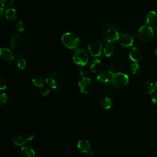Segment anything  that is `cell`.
Listing matches in <instances>:
<instances>
[{"mask_svg":"<svg viewBox=\"0 0 157 157\" xmlns=\"http://www.w3.org/2000/svg\"><path fill=\"white\" fill-rule=\"evenodd\" d=\"M3 13H4V9H3L2 7H1V9H0V17H1V18H2Z\"/></svg>","mask_w":157,"mask_h":157,"instance_id":"obj_33","label":"cell"},{"mask_svg":"<svg viewBox=\"0 0 157 157\" xmlns=\"http://www.w3.org/2000/svg\"><path fill=\"white\" fill-rule=\"evenodd\" d=\"M156 19V13L155 11L151 10L149 12L147 15L146 22L148 24H151L155 22Z\"/></svg>","mask_w":157,"mask_h":157,"instance_id":"obj_23","label":"cell"},{"mask_svg":"<svg viewBox=\"0 0 157 157\" xmlns=\"http://www.w3.org/2000/svg\"><path fill=\"white\" fill-rule=\"evenodd\" d=\"M8 98L7 94L5 93H1V96H0V104L1 105H3L6 104Z\"/></svg>","mask_w":157,"mask_h":157,"instance_id":"obj_30","label":"cell"},{"mask_svg":"<svg viewBox=\"0 0 157 157\" xmlns=\"http://www.w3.org/2000/svg\"><path fill=\"white\" fill-rule=\"evenodd\" d=\"M102 67V64L101 62L99 59H93L90 65V67L91 71L93 72H98V71H100Z\"/></svg>","mask_w":157,"mask_h":157,"instance_id":"obj_18","label":"cell"},{"mask_svg":"<svg viewBox=\"0 0 157 157\" xmlns=\"http://www.w3.org/2000/svg\"><path fill=\"white\" fill-rule=\"evenodd\" d=\"M155 54L157 55V48L155 50Z\"/></svg>","mask_w":157,"mask_h":157,"instance_id":"obj_37","label":"cell"},{"mask_svg":"<svg viewBox=\"0 0 157 157\" xmlns=\"http://www.w3.org/2000/svg\"><path fill=\"white\" fill-rule=\"evenodd\" d=\"M61 40L64 45L69 49L77 48L80 44L78 37L74 33L67 32L63 34Z\"/></svg>","mask_w":157,"mask_h":157,"instance_id":"obj_2","label":"cell"},{"mask_svg":"<svg viewBox=\"0 0 157 157\" xmlns=\"http://www.w3.org/2000/svg\"><path fill=\"white\" fill-rule=\"evenodd\" d=\"M80 91L83 93H88L91 91L93 87L92 80L88 77H82L78 82Z\"/></svg>","mask_w":157,"mask_h":157,"instance_id":"obj_8","label":"cell"},{"mask_svg":"<svg viewBox=\"0 0 157 157\" xmlns=\"http://www.w3.org/2000/svg\"><path fill=\"white\" fill-rule=\"evenodd\" d=\"M104 39L108 43H113L119 39V32L117 27L111 24H105L101 28Z\"/></svg>","mask_w":157,"mask_h":157,"instance_id":"obj_1","label":"cell"},{"mask_svg":"<svg viewBox=\"0 0 157 157\" xmlns=\"http://www.w3.org/2000/svg\"><path fill=\"white\" fill-rule=\"evenodd\" d=\"M141 89L142 91L146 94H152L156 89L155 85L152 82H145L142 83L141 86Z\"/></svg>","mask_w":157,"mask_h":157,"instance_id":"obj_15","label":"cell"},{"mask_svg":"<svg viewBox=\"0 0 157 157\" xmlns=\"http://www.w3.org/2000/svg\"><path fill=\"white\" fill-rule=\"evenodd\" d=\"M111 77L112 75L110 76V74L109 72L104 71L100 72L97 75L96 79L102 83H108L110 81Z\"/></svg>","mask_w":157,"mask_h":157,"instance_id":"obj_16","label":"cell"},{"mask_svg":"<svg viewBox=\"0 0 157 157\" xmlns=\"http://www.w3.org/2000/svg\"><path fill=\"white\" fill-rule=\"evenodd\" d=\"M114 91H115L114 86L112 85H105V86H104L102 90V94L107 95V96H110V95L113 94Z\"/></svg>","mask_w":157,"mask_h":157,"instance_id":"obj_22","label":"cell"},{"mask_svg":"<svg viewBox=\"0 0 157 157\" xmlns=\"http://www.w3.org/2000/svg\"><path fill=\"white\" fill-rule=\"evenodd\" d=\"M155 87H156V89L157 90V80H156V82L155 83Z\"/></svg>","mask_w":157,"mask_h":157,"instance_id":"obj_36","label":"cell"},{"mask_svg":"<svg viewBox=\"0 0 157 157\" xmlns=\"http://www.w3.org/2000/svg\"><path fill=\"white\" fill-rule=\"evenodd\" d=\"M151 94V102L153 104H156L157 103V90H155Z\"/></svg>","mask_w":157,"mask_h":157,"instance_id":"obj_32","label":"cell"},{"mask_svg":"<svg viewBox=\"0 0 157 157\" xmlns=\"http://www.w3.org/2000/svg\"><path fill=\"white\" fill-rule=\"evenodd\" d=\"M129 77L123 72H115L112 75L111 84L115 88H121L126 86L129 82Z\"/></svg>","mask_w":157,"mask_h":157,"instance_id":"obj_3","label":"cell"},{"mask_svg":"<svg viewBox=\"0 0 157 157\" xmlns=\"http://www.w3.org/2000/svg\"><path fill=\"white\" fill-rule=\"evenodd\" d=\"M155 36H156V38H157V27L156 28V29H155Z\"/></svg>","mask_w":157,"mask_h":157,"instance_id":"obj_35","label":"cell"},{"mask_svg":"<svg viewBox=\"0 0 157 157\" xmlns=\"http://www.w3.org/2000/svg\"><path fill=\"white\" fill-rule=\"evenodd\" d=\"M34 157H38V156H34Z\"/></svg>","mask_w":157,"mask_h":157,"instance_id":"obj_38","label":"cell"},{"mask_svg":"<svg viewBox=\"0 0 157 157\" xmlns=\"http://www.w3.org/2000/svg\"><path fill=\"white\" fill-rule=\"evenodd\" d=\"M118 40L120 45L124 47H131L134 42V39L132 36L128 33H124L121 34Z\"/></svg>","mask_w":157,"mask_h":157,"instance_id":"obj_9","label":"cell"},{"mask_svg":"<svg viewBox=\"0 0 157 157\" xmlns=\"http://www.w3.org/2000/svg\"><path fill=\"white\" fill-rule=\"evenodd\" d=\"M99 104L102 109H109L112 107V102L108 96H104L100 99Z\"/></svg>","mask_w":157,"mask_h":157,"instance_id":"obj_17","label":"cell"},{"mask_svg":"<svg viewBox=\"0 0 157 157\" xmlns=\"http://www.w3.org/2000/svg\"><path fill=\"white\" fill-rule=\"evenodd\" d=\"M15 0H1V4L2 7H8L13 4Z\"/></svg>","mask_w":157,"mask_h":157,"instance_id":"obj_27","label":"cell"},{"mask_svg":"<svg viewBox=\"0 0 157 157\" xmlns=\"http://www.w3.org/2000/svg\"><path fill=\"white\" fill-rule=\"evenodd\" d=\"M26 61L23 58H19L17 60L18 67L21 70H24L26 67Z\"/></svg>","mask_w":157,"mask_h":157,"instance_id":"obj_26","label":"cell"},{"mask_svg":"<svg viewBox=\"0 0 157 157\" xmlns=\"http://www.w3.org/2000/svg\"><path fill=\"white\" fill-rule=\"evenodd\" d=\"M21 35L18 33H15L13 35L10 40V47L12 48H15L19 45L21 41Z\"/></svg>","mask_w":157,"mask_h":157,"instance_id":"obj_20","label":"cell"},{"mask_svg":"<svg viewBox=\"0 0 157 157\" xmlns=\"http://www.w3.org/2000/svg\"><path fill=\"white\" fill-rule=\"evenodd\" d=\"M32 82L33 85L37 87L42 88L45 85L44 79L40 76H36L32 78Z\"/></svg>","mask_w":157,"mask_h":157,"instance_id":"obj_21","label":"cell"},{"mask_svg":"<svg viewBox=\"0 0 157 157\" xmlns=\"http://www.w3.org/2000/svg\"><path fill=\"white\" fill-rule=\"evenodd\" d=\"M142 56L143 55L142 51L137 47L132 48L129 52V58L134 63H137L140 61L142 59Z\"/></svg>","mask_w":157,"mask_h":157,"instance_id":"obj_11","label":"cell"},{"mask_svg":"<svg viewBox=\"0 0 157 157\" xmlns=\"http://www.w3.org/2000/svg\"><path fill=\"white\" fill-rule=\"evenodd\" d=\"M0 56L2 59L6 61H12L15 58L13 53L8 48H2L0 50Z\"/></svg>","mask_w":157,"mask_h":157,"instance_id":"obj_14","label":"cell"},{"mask_svg":"<svg viewBox=\"0 0 157 157\" xmlns=\"http://www.w3.org/2000/svg\"><path fill=\"white\" fill-rule=\"evenodd\" d=\"M139 69H140V66L137 63H134L132 64L129 67L130 72L132 74H136L139 71Z\"/></svg>","mask_w":157,"mask_h":157,"instance_id":"obj_25","label":"cell"},{"mask_svg":"<svg viewBox=\"0 0 157 157\" xmlns=\"http://www.w3.org/2000/svg\"><path fill=\"white\" fill-rule=\"evenodd\" d=\"M103 51L104 55L106 56L110 57L114 53V47L110 44H106L103 48Z\"/></svg>","mask_w":157,"mask_h":157,"instance_id":"obj_24","label":"cell"},{"mask_svg":"<svg viewBox=\"0 0 157 157\" xmlns=\"http://www.w3.org/2000/svg\"><path fill=\"white\" fill-rule=\"evenodd\" d=\"M45 82L49 88L55 89L62 86L63 83V78L57 72H52L47 77Z\"/></svg>","mask_w":157,"mask_h":157,"instance_id":"obj_4","label":"cell"},{"mask_svg":"<svg viewBox=\"0 0 157 157\" xmlns=\"http://www.w3.org/2000/svg\"><path fill=\"white\" fill-rule=\"evenodd\" d=\"M5 16L9 20H15L18 18V13L15 9H9L5 12Z\"/></svg>","mask_w":157,"mask_h":157,"instance_id":"obj_19","label":"cell"},{"mask_svg":"<svg viewBox=\"0 0 157 157\" xmlns=\"http://www.w3.org/2000/svg\"><path fill=\"white\" fill-rule=\"evenodd\" d=\"M72 59L74 62L80 66H85L88 63V55L87 52L82 48H77L73 53Z\"/></svg>","mask_w":157,"mask_h":157,"instance_id":"obj_5","label":"cell"},{"mask_svg":"<svg viewBox=\"0 0 157 157\" xmlns=\"http://www.w3.org/2000/svg\"><path fill=\"white\" fill-rule=\"evenodd\" d=\"M7 84H6V81L5 78H4L2 77H0V89L1 90H4L6 88Z\"/></svg>","mask_w":157,"mask_h":157,"instance_id":"obj_31","label":"cell"},{"mask_svg":"<svg viewBox=\"0 0 157 157\" xmlns=\"http://www.w3.org/2000/svg\"><path fill=\"white\" fill-rule=\"evenodd\" d=\"M154 33L153 28L147 25H143L138 30L137 36L139 40L142 42H147L151 40L153 36Z\"/></svg>","mask_w":157,"mask_h":157,"instance_id":"obj_6","label":"cell"},{"mask_svg":"<svg viewBox=\"0 0 157 157\" xmlns=\"http://www.w3.org/2000/svg\"><path fill=\"white\" fill-rule=\"evenodd\" d=\"M20 154L22 157H34L35 151L29 145H25L21 148Z\"/></svg>","mask_w":157,"mask_h":157,"instance_id":"obj_13","label":"cell"},{"mask_svg":"<svg viewBox=\"0 0 157 157\" xmlns=\"http://www.w3.org/2000/svg\"><path fill=\"white\" fill-rule=\"evenodd\" d=\"M34 138V136L31 134L28 135L26 137L23 136L21 135H16L12 139V142L14 145L17 146H21L23 145L26 142L31 141Z\"/></svg>","mask_w":157,"mask_h":157,"instance_id":"obj_10","label":"cell"},{"mask_svg":"<svg viewBox=\"0 0 157 157\" xmlns=\"http://www.w3.org/2000/svg\"><path fill=\"white\" fill-rule=\"evenodd\" d=\"M77 148L83 153H87L90 151L91 145L90 143L85 139H81L77 142Z\"/></svg>","mask_w":157,"mask_h":157,"instance_id":"obj_12","label":"cell"},{"mask_svg":"<svg viewBox=\"0 0 157 157\" xmlns=\"http://www.w3.org/2000/svg\"><path fill=\"white\" fill-rule=\"evenodd\" d=\"M88 48L92 56L98 57L102 54V44L99 40H94L89 44Z\"/></svg>","mask_w":157,"mask_h":157,"instance_id":"obj_7","label":"cell"},{"mask_svg":"<svg viewBox=\"0 0 157 157\" xmlns=\"http://www.w3.org/2000/svg\"><path fill=\"white\" fill-rule=\"evenodd\" d=\"M79 74L80 75V76H82V77H84L85 76V73H84V71H83L82 69H80L79 71Z\"/></svg>","mask_w":157,"mask_h":157,"instance_id":"obj_34","label":"cell"},{"mask_svg":"<svg viewBox=\"0 0 157 157\" xmlns=\"http://www.w3.org/2000/svg\"><path fill=\"white\" fill-rule=\"evenodd\" d=\"M40 94L42 96H47L50 93V88H49V87L48 86H44L40 90Z\"/></svg>","mask_w":157,"mask_h":157,"instance_id":"obj_28","label":"cell"},{"mask_svg":"<svg viewBox=\"0 0 157 157\" xmlns=\"http://www.w3.org/2000/svg\"><path fill=\"white\" fill-rule=\"evenodd\" d=\"M25 24L23 23V21H18L16 24H15V28L17 31L21 32V31H23L24 29H25Z\"/></svg>","mask_w":157,"mask_h":157,"instance_id":"obj_29","label":"cell"}]
</instances>
